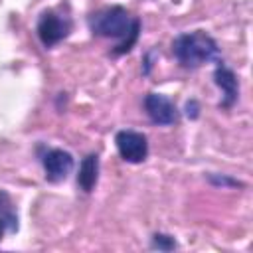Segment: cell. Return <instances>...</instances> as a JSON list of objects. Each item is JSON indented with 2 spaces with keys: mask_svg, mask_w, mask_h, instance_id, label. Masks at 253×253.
I'll list each match as a JSON object with an SVG mask.
<instances>
[{
  "mask_svg": "<svg viewBox=\"0 0 253 253\" xmlns=\"http://www.w3.org/2000/svg\"><path fill=\"white\" fill-rule=\"evenodd\" d=\"M213 81H215V85H217V87L221 89V93H223L219 107H221V109H231V107L235 105L237 97H239V81H237L235 73H233L227 65L219 63V65L215 67V71H213Z\"/></svg>",
  "mask_w": 253,
  "mask_h": 253,
  "instance_id": "52a82bcc",
  "label": "cell"
},
{
  "mask_svg": "<svg viewBox=\"0 0 253 253\" xmlns=\"http://www.w3.org/2000/svg\"><path fill=\"white\" fill-rule=\"evenodd\" d=\"M152 247L154 249H160V251H172V249H176V241H174L172 235L154 233L152 235Z\"/></svg>",
  "mask_w": 253,
  "mask_h": 253,
  "instance_id": "8fae6325",
  "label": "cell"
},
{
  "mask_svg": "<svg viewBox=\"0 0 253 253\" xmlns=\"http://www.w3.org/2000/svg\"><path fill=\"white\" fill-rule=\"evenodd\" d=\"M115 144L121 158L130 164H138L148 156V140L138 130H119L115 136Z\"/></svg>",
  "mask_w": 253,
  "mask_h": 253,
  "instance_id": "277c9868",
  "label": "cell"
},
{
  "mask_svg": "<svg viewBox=\"0 0 253 253\" xmlns=\"http://www.w3.org/2000/svg\"><path fill=\"white\" fill-rule=\"evenodd\" d=\"M144 111L148 115V119L154 125H174L178 121V111L174 107V103L160 93H148L144 97Z\"/></svg>",
  "mask_w": 253,
  "mask_h": 253,
  "instance_id": "8992f818",
  "label": "cell"
},
{
  "mask_svg": "<svg viewBox=\"0 0 253 253\" xmlns=\"http://www.w3.org/2000/svg\"><path fill=\"white\" fill-rule=\"evenodd\" d=\"M99 180V156L97 154H87L81 164H79V174H77V184L83 192H93Z\"/></svg>",
  "mask_w": 253,
  "mask_h": 253,
  "instance_id": "9c48e42d",
  "label": "cell"
},
{
  "mask_svg": "<svg viewBox=\"0 0 253 253\" xmlns=\"http://www.w3.org/2000/svg\"><path fill=\"white\" fill-rule=\"evenodd\" d=\"M210 182L213 186H221V188H241L243 184L229 178V176H219V174H210Z\"/></svg>",
  "mask_w": 253,
  "mask_h": 253,
  "instance_id": "7c38bea8",
  "label": "cell"
},
{
  "mask_svg": "<svg viewBox=\"0 0 253 253\" xmlns=\"http://www.w3.org/2000/svg\"><path fill=\"white\" fill-rule=\"evenodd\" d=\"M138 32H140V22H138V24L132 28V32H130V34H128V36H126V38L117 45L115 53H117V55H121V53L130 51V49H132V45H134V43H136V40H138Z\"/></svg>",
  "mask_w": 253,
  "mask_h": 253,
  "instance_id": "30bf717a",
  "label": "cell"
},
{
  "mask_svg": "<svg viewBox=\"0 0 253 253\" xmlns=\"http://www.w3.org/2000/svg\"><path fill=\"white\" fill-rule=\"evenodd\" d=\"M172 53L182 67L196 69L208 61L219 59V47L211 36L202 30L180 34L172 42Z\"/></svg>",
  "mask_w": 253,
  "mask_h": 253,
  "instance_id": "6da1fadb",
  "label": "cell"
},
{
  "mask_svg": "<svg viewBox=\"0 0 253 253\" xmlns=\"http://www.w3.org/2000/svg\"><path fill=\"white\" fill-rule=\"evenodd\" d=\"M73 24L71 18L65 14H59L55 10H45L40 20H38V38L45 47H53L55 43H59L61 40H65L71 32Z\"/></svg>",
  "mask_w": 253,
  "mask_h": 253,
  "instance_id": "3957f363",
  "label": "cell"
},
{
  "mask_svg": "<svg viewBox=\"0 0 253 253\" xmlns=\"http://www.w3.org/2000/svg\"><path fill=\"white\" fill-rule=\"evenodd\" d=\"M42 164L49 182H61L73 170V156L61 148H47L42 154Z\"/></svg>",
  "mask_w": 253,
  "mask_h": 253,
  "instance_id": "5b68a950",
  "label": "cell"
},
{
  "mask_svg": "<svg viewBox=\"0 0 253 253\" xmlns=\"http://www.w3.org/2000/svg\"><path fill=\"white\" fill-rule=\"evenodd\" d=\"M138 20H132L123 6H105L89 16V28L101 38H121L125 40Z\"/></svg>",
  "mask_w": 253,
  "mask_h": 253,
  "instance_id": "7a4b0ae2",
  "label": "cell"
},
{
  "mask_svg": "<svg viewBox=\"0 0 253 253\" xmlns=\"http://www.w3.org/2000/svg\"><path fill=\"white\" fill-rule=\"evenodd\" d=\"M18 231V211L8 192L0 190V241L8 233Z\"/></svg>",
  "mask_w": 253,
  "mask_h": 253,
  "instance_id": "ba28073f",
  "label": "cell"
},
{
  "mask_svg": "<svg viewBox=\"0 0 253 253\" xmlns=\"http://www.w3.org/2000/svg\"><path fill=\"white\" fill-rule=\"evenodd\" d=\"M186 117L188 119H198L200 117V105H198V101H188L186 103Z\"/></svg>",
  "mask_w": 253,
  "mask_h": 253,
  "instance_id": "4fadbf2b",
  "label": "cell"
}]
</instances>
